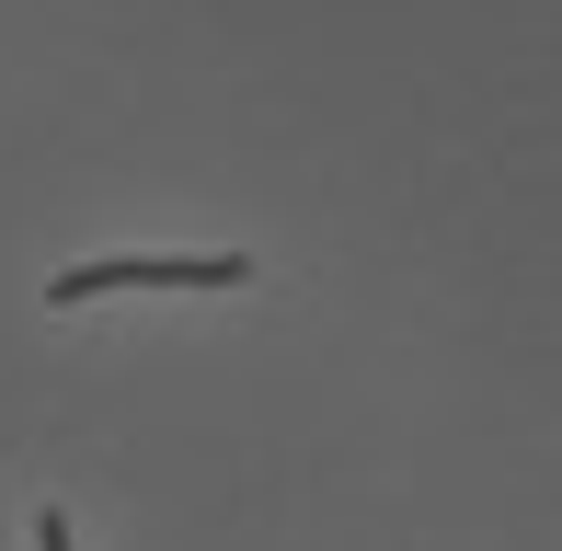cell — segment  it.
Returning <instances> with one entry per match:
<instances>
[{
    "instance_id": "obj_1",
    "label": "cell",
    "mask_w": 562,
    "mask_h": 551,
    "mask_svg": "<svg viewBox=\"0 0 562 551\" xmlns=\"http://www.w3.org/2000/svg\"><path fill=\"white\" fill-rule=\"evenodd\" d=\"M241 254H115V265H69L46 276V299L58 311H81V299H115V288H241Z\"/></svg>"
},
{
    "instance_id": "obj_2",
    "label": "cell",
    "mask_w": 562,
    "mask_h": 551,
    "mask_svg": "<svg viewBox=\"0 0 562 551\" xmlns=\"http://www.w3.org/2000/svg\"><path fill=\"white\" fill-rule=\"evenodd\" d=\"M35 551H69V517H58V506H46V517H35Z\"/></svg>"
}]
</instances>
